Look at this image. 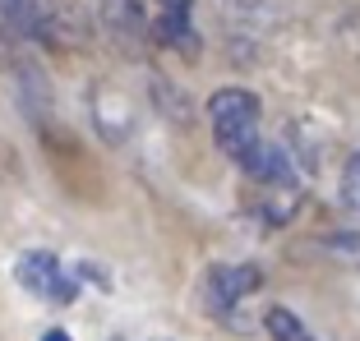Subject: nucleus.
Here are the masks:
<instances>
[{
  "mask_svg": "<svg viewBox=\"0 0 360 341\" xmlns=\"http://www.w3.org/2000/svg\"><path fill=\"white\" fill-rule=\"evenodd\" d=\"M342 203H347L351 213H360V152L347 161V170H342Z\"/></svg>",
  "mask_w": 360,
  "mask_h": 341,
  "instance_id": "6e6552de",
  "label": "nucleus"
},
{
  "mask_svg": "<svg viewBox=\"0 0 360 341\" xmlns=\"http://www.w3.org/2000/svg\"><path fill=\"white\" fill-rule=\"evenodd\" d=\"M208 120H212L217 148L240 157L259 139V97L250 88H217L212 102H208Z\"/></svg>",
  "mask_w": 360,
  "mask_h": 341,
  "instance_id": "f257e3e1",
  "label": "nucleus"
},
{
  "mask_svg": "<svg viewBox=\"0 0 360 341\" xmlns=\"http://www.w3.org/2000/svg\"><path fill=\"white\" fill-rule=\"evenodd\" d=\"M0 23L19 37H46L51 32V5L46 0H0Z\"/></svg>",
  "mask_w": 360,
  "mask_h": 341,
  "instance_id": "39448f33",
  "label": "nucleus"
},
{
  "mask_svg": "<svg viewBox=\"0 0 360 341\" xmlns=\"http://www.w3.org/2000/svg\"><path fill=\"white\" fill-rule=\"evenodd\" d=\"M153 32L158 42L167 46H185L194 51V28H190V0H158V14H153Z\"/></svg>",
  "mask_w": 360,
  "mask_h": 341,
  "instance_id": "423d86ee",
  "label": "nucleus"
},
{
  "mask_svg": "<svg viewBox=\"0 0 360 341\" xmlns=\"http://www.w3.org/2000/svg\"><path fill=\"white\" fill-rule=\"evenodd\" d=\"M236 161L245 166V175H250V180H264V185H296V161L286 157L282 148L264 143V139H255Z\"/></svg>",
  "mask_w": 360,
  "mask_h": 341,
  "instance_id": "f03ea898",
  "label": "nucleus"
},
{
  "mask_svg": "<svg viewBox=\"0 0 360 341\" xmlns=\"http://www.w3.org/2000/svg\"><path fill=\"white\" fill-rule=\"evenodd\" d=\"M46 341H65V337H60V332H51V337H46Z\"/></svg>",
  "mask_w": 360,
  "mask_h": 341,
  "instance_id": "1a4fd4ad",
  "label": "nucleus"
},
{
  "mask_svg": "<svg viewBox=\"0 0 360 341\" xmlns=\"http://www.w3.org/2000/svg\"><path fill=\"white\" fill-rule=\"evenodd\" d=\"M255 286H259L255 267H212V277H208V305L217 314H231Z\"/></svg>",
  "mask_w": 360,
  "mask_h": 341,
  "instance_id": "20e7f679",
  "label": "nucleus"
},
{
  "mask_svg": "<svg viewBox=\"0 0 360 341\" xmlns=\"http://www.w3.org/2000/svg\"><path fill=\"white\" fill-rule=\"evenodd\" d=\"M268 332H273V341H314L305 332V323L286 309H268Z\"/></svg>",
  "mask_w": 360,
  "mask_h": 341,
  "instance_id": "0eeeda50",
  "label": "nucleus"
},
{
  "mask_svg": "<svg viewBox=\"0 0 360 341\" xmlns=\"http://www.w3.org/2000/svg\"><path fill=\"white\" fill-rule=\"evenodd\" d=\"M19 281L37 295H51V300H70L75 295V281H65L60 263L51 254H23L19 258Z\"/></svg>",
  "mask_w": 360,
  "mask_h": 341,
  "instance_id": "7ed1b4c3",
  "label": "nucleus"
}]
</instances>
